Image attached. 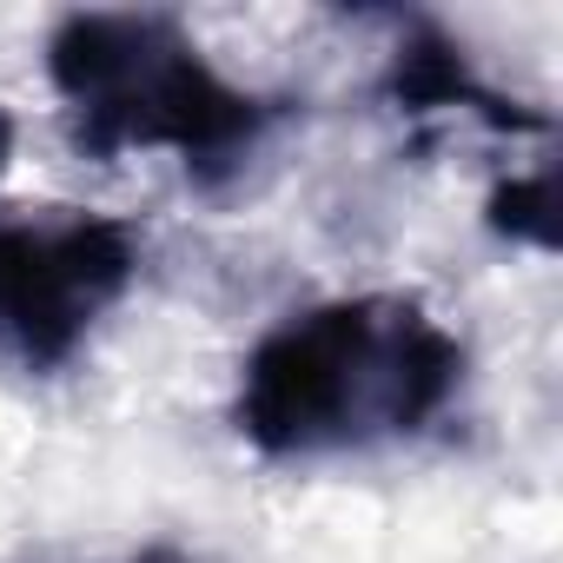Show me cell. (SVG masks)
Here are the masks:
<instances>
[{
    "label": "cell",
    "mask_w": 563,
    "mask_h": 563,
    "mask_svg": "<svg viewBox=\"0 0 563 563\" xmlns=\"http://www.w3.org/2000/svg\"><path fill=\"white\" fill-rule=\"evenodd\" d=\"M464 365V339L411 292L325 299L245 352L232 431L265 457L405 444L457 405Z\"/></svg>",
    "instance_id": "obj_1"
},
{
    "label": "cell",
    "mask_w": 563,
    "mask_h": 563,
    "mask_svg": "<svg viewBox=\"0 0 563 563\" xmlns=\"http://www.w3.org/2000/svg\"><path fill=\"white\" fill-rule=\"evenodd\" d=\"M47 80L67 107V133L87 159L166 146L199 192H219L272 140L292 100L232 87L179 14L153 8H80L47 34Z\"/></svg>",
    "instance_id": "obj_2"
},
{
    "label": "cell",
    "mask_w": 563,
    "mask_h": 563,
    "mask_svg": "<svg viewBox=\"0 0 563 563\" xmlns=\"http://www.w3.org/2000/svg\"><path fill=\"white\" fill-rule=\"evenodd\" d=\"M133 278L140 232L113 212L47 206L0 219V352L41 378L67 372Z\"/></svg>",
    "instance_id": "obj_3"
},
{
    "label": "cell",
    "mask_w": 563,
    "mask_h": 563,
    "mask_svg": "<svg viewBox=\"0 0 563 563\" xmlns=\"http://www.w3.org/2000/svg\"><path fill=\"white\" fill-rule=\"evenodd\" d=\"M391 27H398V47H391V67H385V100H391L398 113H411V120H424V113H471V120H484L490 133H550V113L490 93V87L471 74L464 47H457L438 21L398 14Z\"/></svg>",
    "instance_id": "obj_4"
},
{
    "label": "cell",
    "mask_w": 563,
    "mask_h": 563,
    "mask_svg": "<svg viewBox=\"0 0 563 563\" xmlns=\"http://www.w3.org/2000/svg\"><path fill=\"white\" fill-rule=\"evenodd\" d=\"M490 232L517 239V245H537V252H556V206H550V173H530V179H504L484 206Z\"/></svg>",
    "instance_id": "obj_5"
},
{
    "label": "cell",
    "mask_w": 563,
    "mask_h": 563,
    "mask_svg": "<svg viewBox=\"0 0 563 563\" xmlns=\"http://www.w3.org/2000/svg\"><path fill=\"white\" fill-rule=\"evenodd\" d=\"M14 140H21V126H14L8 107H0V173H8V159H14Z\"/></svg>",
    "instance_id": "obj_6"
},
{
    "label": "cell",
    "mask_w": 563,
    "mask_h": 563,
    "mask_svg": "<svg viewBox=\"0 0 563 563\" xmlns=\"http://www.w3.org/2000/svg\"><path fill=\"white\" fill-rule=\"evenodd\" d=\"M133 563H179L173 550H146V556H133Z\"/></svg>",
    "instance_id": "obj_7"
}]
</instances>
